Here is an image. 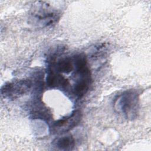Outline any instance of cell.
<instances>
[{
    "mask_svg": "<svg viewBox=\"0 0 151 151\" xmlns=\"http://www.w3.org/2000/svg\"><path fill=\"white\" fill-rule=\"evenodd\" d=\"M118 107L124 114L132 115L137 109V96L132 91H127L123 93L117 100Z\"/></svg>",
    "mask_w": 151,
    "mask_h": 151,
    "instance_id": "obj_1",
    "label": "cell"
},
{
    "mask_svg": "<svg viewBox=\"0 0 151 151\" xmlns=\"http://www.w3.org/2000/svg\"><path fill=\"white\" fill-rule=\"evenodd\" d=\"M80 117V113L76 111L70 117L60 119L55 122L52 125L53 130L59 132L58 133L67 132L78 123V122H79Z\"/></svg>",
    "mask_w": 151,
    "mask_h": 151,
    "instance_id": "obj_2",
    "label": "cell"
},
{
    "mask_svg": "<svg viewBox=\"0 0 151 151\" xmlns=\"http://www.w3.org/2000/svg\"><path fill=\"white\" fill-rule=\"evenodd\" d=\"M31 83L29 81L22 80L14 83H9L4 86V94L8 95H18L24 93L29 88Z\"/></svg>",
    "mask_w": 151,
    "mask_h": 151,
    "instance_id": "obj_3",
    "label": "cell"
},
{
    "mask_svg": "<svg viewBox=\"0 0 151 151\" xmlns=\"http://www.w3.org/2000/svg\"><path fill=\"white\" fill-rule=\"evenodd\" d=\"M53 145L60 150H71L74 146V139L73 137L69 134L63 136L56 139L53 141Z\"/></svg>",
    "mask_w": 151,
    "mask_h": 151,
    "instance_id": "obj_4",
    "label": "cell"
},
{
    "mask_svg": "<svg viewBox=\"0 0 151 151\" xmlns=\"http://www.w3.org/2000/svg\"><path fill=\"white\" fill-rule=\"evenodd\" d=\"M47 83L49 87L53 88L59 86L65 87L68 84V82L67 80L65 79L61 75L50 71L47 77Z\"/></svg>",
    "mask_w": 151,
    "mask_h": 151,
    "instance_id": "obj_5",
    "label": "cell"
},
{
    "mask_svg": "<svg viewBox=\"0 0 151 151\" xmlns=\"http://www.w3.org/2000/svg\"><path fill=\"white\" fill-rule=\"evenodd\" d=\"M90 83V77H80V78L76 83L74 87V94L81 97L87 92Z\"/></svg>",
    "mask_w": 151,
    "mask_h": 151,
    "instance_id": "obj_6",
    "label": "cell"
},
{
    "mask_svg": "<svg viewBox=\"0 0 151 151\" xmlns=\"http://www.w3.org/2000/svg\"><path fill=\"white\" fill-rule=\"evenodd\" d=\"M57 69L60 72L69 73L73 70V66L72 63L68 58H63L57 63Z\"/></svg>",
    "mask_w": 151,
    "mask_h": 151,
    "instance_id": "obj_7",
    "label": "cell"
}]
</instances>
